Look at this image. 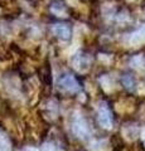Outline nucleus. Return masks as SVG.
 Here are the masks:
<instances>
[{"instance_id": "nucleus-1", "label": "nucleus", "mask_w": 145, "mask_h": 151, "mask_svg": "<svg viewBox=\"0 0 145 151\" xmlns=\"http://www.w3.org/2000/svg\"><path fill=\"white\" fill-rule=\"evenodd\" d=\"M58 88L62 91L63 93L73 96L81 92L82 89V84L81 82L76 78V76H73L71 73H63L59 76L58 78Z\"/></svg>"}, {"instance_id": "nucleus-2", "label": "nucleus", "mask_w": 145, "mask_h": 151, "mask_svg": "<svg viewBox=\"0 0 145 151\" xmlns=\"http://www.w3.org/2000/svg\"><path fill=\"white\" fill-rule=\"evenodd\" d=\"M50 32L54 37H57L61 40H69L72 37V28L67 23H57L50 28Z\"/></svg>"}, {"instance_id": "nucleus-3", "label": "nucleus", "mask_w": 145, "mask_h": 151, "mask_svg": "<svg viewBox=\"0 0 145 151\" xmlns=\"http://www.w3.org/2000/svg\"><path fill=\"white\" fill-rule=\"evenodd\" d=\"M97 121L99 124L105 127V129H110L112 126V122H114V119H112V113L110 111V108H107L106 106L100 107L99 113H97Z\"/></svg>"}, {"instance_id": "nucleus-4", "label": "nucleus", "mask_w": 145, "mask_h": 151, "mask_svg": "<svg viewBox=\"0 0 145 151\" xmlns=\"http://www.w3.org/2000/svg\"><path fill=\"white\" fill-rule=\"evenodd\" d=\"M72 130H73L74 135H76L77 137L83 139V137H87V135H88V126L82 119H77L73 122Z\"/></svg>"}, {"instance_id": "nucleus-5", "label": "nucleus", "mask_w": 145, "mask_h": 151, "mask_svg": "<svg viewBox=\"0 0 145 151\" xmlns=\"http://www.w3.org/2000/svg\"><path fill=\"white\" fill-rule=\"evenodd\" d=\"M121 84H123L124 88H126L128 91H134L135 86H136V82H135V78L131 74L125 73L121 76Z\"/></svg>"}]
</instances>
